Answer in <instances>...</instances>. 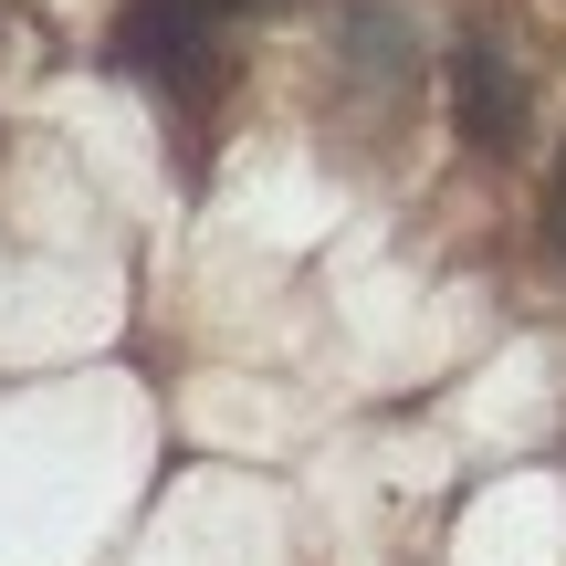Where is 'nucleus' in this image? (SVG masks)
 I'll return each mask as SVG.
<instances>
[{"label":"nucleus","instance_id":"nucleus-1","mask_svg":"<svg viewBox=\"0 0 566 566\" xmlns=\"http://www.w3.org/2000/svg\"><path fill=\"white\" fill-rule=\"evenodd\" d=\"M105 63L116 74H137L147 95L168 105V116L200 137L210 126V105L231 95V53H221V21L210 11H189V0H126L116 11V32H105Z\"/></svg>","mask_w":566,"mask_h":566},{"label":"nucleus","instance_id":"nucleus-2","mask_svg":"<svg viewBox=\"0 0 566 566\" xmlns=\"http://www.w3.org/2000/svg\"><path fill=\"white\" fill-rule=\"evenodd\" d=\"M525 116H535V95H525L504 42H483V32L451 42V126H462L483 158H514V147H525Z\"/></svg>","mask_w":566,"mask_h":566},{"label":"nucleus","instance_id":"nucleus-3","mask_svg":"<svg viewBox=\"0 0 566 566\" xmlns=\"http://www.w3.org/2000/svg\"><path fill=\"white\" fill-rule=\"evenodd\" d=\"M546 231H556V252H566V168H556V189H546Z\"/></svg>","mask_w":566,"mask_h":566},{"label":"nucleus","instance_id":"nucleus-4","mask_svg":"<svg viewBox=\"0 0 566 566\" xmlns=\"http://www.w3.org/2000/svg\"><path fill=\"white\" fill-rule=\"evenodd\" d=\"M189 11H210V21H231V11H283V0H189Z\"/></svg>","mask_w":566,"mask_h":566}]
</instances>
